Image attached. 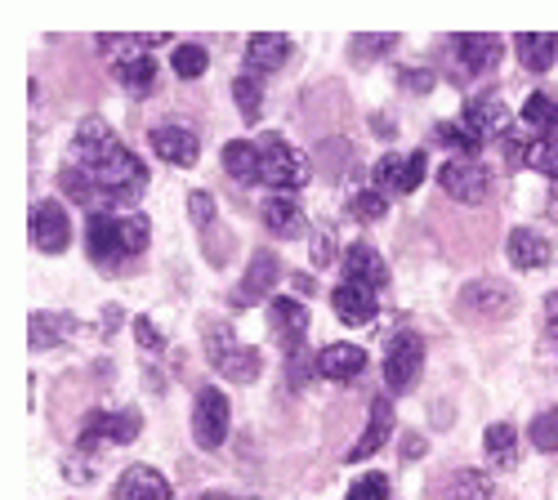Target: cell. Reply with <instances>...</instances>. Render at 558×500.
Listing matches in <instances>:
<instances>
[{
  "instance_id": "15",
  "label": "cell",
  "mask_w": 558,
  "mask_h": 500,
  "mask_svg": "<svg viewBox=\"0 0 558 500\" xmlns=\"http://www.w3.org/2000/svg\"><path fill=\"white\" fill-rule=\"evenodd\" d=\"M331 308L340 313L344 327H371V322H376V313H380V300H376V291L344 282V286L331 291Z\"/></svg>"
},
{
  "instance_id": "41",
  "label": "cell",
  "mask_w": 558,
  "mask_h": 500,
  "mask_svg": "<svg viewBox=\"0 0 558 500\" xmlns=\"http://www.w3.org/2000/svg\"><path fill=\"white\" fill-rule=\"evenodd\" d=\"M134 336L144 349H161V331L153 327V317H134Z\"/></svg>"
},
{
  "instance_id": "20",
  "label": "cell",
  "mask_w": 558,
  "mask_h": 500,
  "mask_svg": "<svg viewBox=\"0 0 558 500\" xmlns=\"http://www.w3.org/2000/svg\"><path fill=\"white\" fill-rule=\"evenodd\" d=\"M268 322H272L277 340H282L291 353H300V340H304V331H308V308H304V304H295L291 295H277V300L268 304Z\"/></svg>"
},
{
  "instance_id": "21",
  "label": "cell",
  "mask_w": 558,
  "mask_h": 500,
  "mask_svg": "<svg viewBox=\"0 0 558 500\" xmlns=\"http://www.w3.org/2000/svg\"><path fill=\"white\" fill-rule=\"evenodd\" d=\"M505 255H509V264H514V268L536 272V268H545L554 259V246L536 229H514V233H509V242H505Z\"/></svg>"
},
{
  "instance_id": "23",
  "label": "cell",
  "mask_w": 558,
  "mask_h": 500,
  "mask_svg": "<svg viewBox=\"0 0 558 500\" xmlns=\"http://www.w3.org/2000/svg\"><path fill=\"white\" fill-rule=\"evenodd\" d=\"M460 308H474L478 317H505L514 308V291L500 282H470L460 291Z\"/></svg>"
},
{
  "instance_id": "13",
  "label": "cell",
  "mask_w": 558,
  "mask_h": 500,
  "mask_svg": "<svg viewBox=\"0 0 558 500\" xmlns=\"http://www.w3.org/2000/svg\"><path fill=\"white\" fill-rule=\"evenodd\" d=\"M344 282L366 286V291H380V286L389 282V268H385L380 251H376V246H366V242L349 246V251H344Z\"/></svg>"
},
{
  "instance_id": "11",
  "label": "cell",
  "mask_w": 558,
  "mask_h": 500,
  "mask_svg": "<svg viewBox=\"0 0 558 500\" xmlns=\"http://www.w3.org/2000/svg\"><path fill=\"white\" fill-rule=\"evenodd\" d=\"M272 286H277V255H272V251H255V255H251V268H246V278L238 282V291H232V308H251V304H259Z\"/></svg>"
},
{
  "instance_id": "46",
  "label": "cell",
  "mask_w": 558,
  "mask_h": 500,
  "mask_svg": "<svg viewBox=\"0 0 558 500\" xmlns=\"http://www.w3.org/2000/svg\"><path fill=\"white\" fill-rule=\"evenodd\" d=\"M549 206H554V215H558V188H554V197H549Z\"/></svg>"
},
{
  "instance_id": "5",
  "label": "cell",
  "mask_w": 558,
  "mask_h": 500,
  "mask_svg": "<svg viewBox=\"0 0 558 500\" xmlns=\"http://www.w3.org/2000/svg\"><path fill=\"white\" fill-rule=\"evenodd\" d=\"M438 184H442V193L456 197L460 206H478V202H487V193H492V174H487V166H483L478 157H456V161H447V166L438 170Z\"/></svg>"
},
{
  "instance_id": "33",
  "label": "cell",
  "mask_w": 558,
  "mask_h": 500,
  "mask_svg": "<svg viewBox=\"0 0 558 500\" xmlns=\"http://www.w3.org/2000/svg\"><path fill=\"white\" fill-rule=\"evenodd\" d=\"M523 121L532 125V130H545V134H554L558 130V99H549V95H527V103H523Z\"/></svg>"
},
{
  "instance_id": "19",
  "label": "cell",
  "mask_w": 558,
  "mask_h": 500,
  "mask_svg": "<svg viewBox=\"0 0 558 500\" xmlns=\"http://www.w3.org/2000/svg\"><path fill=\"white\" fill-rule=\"evenodd\" d=\"M259 215H264V229L272 237H300L304 233V206L295 202V193H272L259 206Z\"/></svg>"
},
{
  "instance_id": "26",
  "label": "cell",
  "mask_w": 558,
  "mask_h": 500,
  "mask_svg": "<svg viewBox=\"0 0 558 500\" xmlns=\"http://www.w3.org/2000/svg\"><path fill=\"white\" fill-rule=\"evenodd\" d=\"M487 461H492V469H514L519 465V434H514V425H505V420L487 425Z\"/></svg>"
},
{
  "instance_id": "36",
  "label": "cell",
  "mask_w": 558,
  "mask_h": 500,
  "mask_svg": "<svg viewBox=\"0 0 558 500\" xmlns=\"http://www.w3.org/2000/svg\"><path fill=\"white\" fill-rule=\"evenodd\" d=\"M527 166L541 170L545 179H558V134H541L527 153Z\"/></svg>"
},
{
  "instance_id": "39",
  "label": "cell",
  "mask_w": 558,
  "mask_h": 500,
  "mask_svg": "<svg viewBox=\"0 0 558 500\" xmlns=\"http://www.w3.org/2000/svg\"><path fill=\"white\" fill-rule=\"evenodd\" d=\"M349 500H389V478L385 474H366L349 487Z\"/></svg>"
},
{
  "instance_id": "43",
  "label": "cell",
  "mask_w": 558,
  "mask_h": 500,
  "mask_svg": "<svg viewBox=\"0 0 558 500\" xmlns=\"http://www.w3.org/2000/svg\"><path fill=\"white\" fill-rule=\"evenodd\" d=\"M331 259H336V237L322 233V237L313 242V264H331Z\"/></svg>"
},
{
  "instance_id": "29",
  "label": "cell",
  "mask_w": 558,
  "mask_h": 500,
  "mask_svg": "<svg viewBox=\"0 0 558 500\" xmlns=\"http://www.w3.org/2000/svg\"><path fill=\"white\" fill-rule=\"evenodd\" d=\"M223 170L238 179V184H259V153H255V144H246V139L223 144Z\"/></svg>"
},
{
  "instance_id": "25",
  "label": "cell",
  "mask_w": 558,
  "mask_h": 500,
  "mask_svg": "<svg viewBox=\"0 0 558 500\" xmlns=\"http://www.w3.org/2000/svg\"><path fill=\"white\" fill-rule=\"evenodd\" d=\"M514 54H519V63L527 72H549L554 59H558V36H549V32H523L514 40Z\"/></svg>"
},
{
  "instance_id": "24",
  "label": "cell",
  "mask_w": 558,
  "mask_h": 500,
  "mask_svg": "<svg viewBox=\"0 0 558 500\" xmlns=\"http://www.w3.org/2000/svg\"><path fill=\"white\" fill-rule=\"evenodd\" d=\"M460 121L470 125V130H478L483 139H487V134H505V130H509V112H505L500 95H478V99H470V103H464V112H460Z\"/></svg>"
},
{
  "instance_id": "12",
  "label": "cell",
  "mask_w": 558,
  "mask_h": 500,
  "mask_svg": "<svg viewBox=\"0 0 558 500\" xmlns=\"http://www.w3.org/2000/svg\"><path fill=\"white\" fill-rule=\"evenodd\" d=\"M287 59H291V36H282V32H259L246 40V72L259 81L268 72H277Z\"/></svg>"
},
{
  "instance_id": "8",
  "label": "cell",
  "mask_w": 558,
  "mask_h": 500,
  "mask_svg": "<svg viewBox=\"0 0 558 500\" xmlns=\"http://www.w3.org/2000/svg\"><path fill=\"white\" fill-rule=\"evenodd\" d=\"M27 233H32V246L45 251V255H63L68 242H72V223L63 215L59 202H36L32 206V219H27Z\"/></svg>"
},
{
  "instance_id": "44",
  "label": "cell",
  "mask_w": 558,
  "mask_h": 500,
  "mask_svg": "<svg viewBox=\"0 0 558 500\" xmlns=\"http://www.w3.org/2000/svg\"><path fill=\"white\" fill-rule=\"evenodd\" d=\"M545 331L558 340V291H554V295H545Z\"/></svg>"
},
{
  "instance_id": "31",
  "label": "cell",
  "mask_w": 558,
  "mask_h": 500,
  "mask_svg": "<svg viewBox=\"0 0 558 500\" xmlns=\"http://www.w3.org/2000/svg\"><path fill=\"white\" fill-rule=\"evenodd\" d=\"M232 99H238L242 121H246V125H255V121H259V112H264V81H259V76H251V72H242L238 81H232Z\"/></svg>"
},
{
  "instance_id": "9",
  "label": "cell",
  "mask_w": 558,
  "mask_h": 500,
  "mask_svg": "<svg viewBox=\"0 0 558 500\" xmlns=\"http://www.w3.org/2000/svg\"><path fill=\"white\" fill-rule=\"evenodd\" d=\"M425 166H429V161H425V153H407V157L389 153V157H380V161H376L371 179H376V188H380V193H398V197H407V193L421 188Z\"/></svg>"
},
{
  "instance_id": "16",
  "label": "cell",
  "mask_w": 558,
  "mask_h": 500,
  "mask_svg": "<svg viewBox=\"0 0 558 500\" xmlns=\"http://www.w3.org/2000/svg\"><path fill=\"white\" fill-rule=\"evenodd\" d=\"M317 376H327V380H336V385H349V380H357L362 376V367H366V349H357V344H327L317 353Z\"/></svg>"
},
{
  "instance_id": "27",
  "label": "cell",
  "mask_w": 558,
  "mask_h": 500,
  "mask_svg": "<svg viewBox=\"0 0 558 500\" xmlns=\"http://www.w3.org/2000/svg\"><path fill=\"white\" fill-rule=\"evenodd\" d=\"M112 72H117V81L130 89V95H153V89H157V59H153V54L125 59V63H117Z\"/></svg>"
},
{
  "instance_id": "40",
  "label": "cell",
  "mask_w": 558,
  "mask_h": 500,
  "mask_svg": "<svg viewBox=\"0 0 558 500\" xmlns=\"http://www.w3.org/2000/svg\"><path fill=\"white\" fill-rule=\"evenodd\" d=\"M189 215L197 229H210V219H215V197L210 193H189Z\"/></svg>"
},
{
  "instance_id": "14",
  "label": "cell",
  "mask_w": 558,
  "mask_h": 500,
  "mask_svg": "<svg viewBox=\"0 0 558 500\" xmlns=\"http://www.w3.org/2000/svg\"><path fill=\"white\" fill-rule=\"evenodd\" d=\"M153 153H157L161 161L179 166V170L197 166V157H202L197 134H193V130H183V125H157V130H153Z\"/></svg>"
},
{
  "instance_id": "1",
  "label": "cell",
  "mask_w": 558,
  "mask_h": 500,
  "mask_svg": "<svg viewBox=\"0 0 558 500\" xmlns=\"http://www.w3.org/2000/svg\"><path fill=\"white\" fill-rule=\"evenodd\" d=\"M72 170L85 174V184L95 188L99 202H134L148 188V166L138 161L99 117L81 121L76 139H72Z\"/></svg>"
},
{
  "instance_id": "2",
  "label": "cell",
  "mask_w": 558,
  "mask_h": 500,
  "mask_svg": "<svg viewBox=\"0 0 558 500\" xmlns=\"http://www.w3.org/2000/svg\"><path fill=\"white\" fill-rule=\"evenodd\" d=\"M148 219L144 215H112V210H95L85 223V246H89V259L99 268H117L121 259L138 255L148 246Z\"/></svg>"
},
{
  "instance_id": "4",
  "label": "cell",
  "mask_w": 558,
  "mask_h": 500,
  "mask_svg": "<svg viewBox=\"0 0 558 500\" xmlns=\"http://www.w3.org/2000/svg\"><path fill=\"white\" fill-rule=\"evenodd\" d=\"M206 357H210V367L223 380H232V385H251L264 371V353L251 349V344H242L228 327H210L206 331Z\"/></svg>"
},
{
  "instance_id": "38",
  "label": "cell",
  "mask_w": 558,
  "mask_h": 500,
  "mask_svg": "<svg viewBox=\"0 0 558 500\" xmlns=\"http://www.w3.org/2000/svg\"><path fill=\"white\" fill-rule=\"evenodd\" d=\"M532 442L541 451H558V406H549V412H541L532 420Z\"/></svg>"
},
{
  "instance_id": "10",
  "label": "cell",
  "mask_w": 558,
  "mask_h": 500,
  "mask_svg": "<svg viewBox=\"0 0 558 500\" xmlns=\"http://www.w3.org/2000/svg\"><path fill=\"white\" fill-rule=\"evenodd\" d=\"M138 429H144V420H138V412H89L85 425H81V447L89 442H134Z\"/></svg>"
},
{
  "instance_id": "30",
  "label": "cell",
  "mask_w": 558,
  "mask_h": 500,
  "mask_svg": "<svg viewBox=\"0 0 558 500\" xmlns=\"http://www.w3.org/2000/svg\"><path fill=\"white\" fill-rule=\"evenodd\" d=\"M438 500H492V483L474 469H460L438 487Z\"/></svg>"
},
{
  "instance_id": "3",
  "label": "cell",
  "mask_w": 558,
  "mask_h": 500,
  "mask_svg": "<svg viewBox=\"0 0 558 500\" xmlns=\"http://www.w3.org/2000/svg\"><path fill=\"white\" fill-rule=\"evenodd\" d=\"M255 153H259V184L277 193H300L308 184V157L295 153L282 134H259Z\"/></svg>"
},
{
  "instance_id": "7",
  "label": "cell",
  "mask_w": 558,
  "mask_h": 500,
  "mask_svg": "<svg viewBox=\"0 0 558 500\" xmlns=\"http://www.w3.org/2000/svg\"><path fill=\"white\" fill-rule=\"evenodd\" d=\"M421 367H425V344H421V336H411V331L393 336V340H389V353H385V385H389L393 393H407L415 380H421Z\"/></svg>"
},
{
  "instance_id": "6",
  "label": "cell",
  "mask_w": 558,
  "mask_h": 500,
  "mask_svg": "<svg viewBox=\"0 0 558 500\" xmlns=\"http://www.w3.org/2000/svg\"><path fill=\"white\" fill-rule=\"evenodd\" d=\"M228 398L215 389V385H202L197 389V402H193V438H197V447L202 451H215V447H223V438H228Z\"/></svg>"
},
{
  "instance_id": "32",
  "label": "cell",
  "mask_w": 558,
  "mask_h": 500,
  "mask_svg": "<svg viewBox=\"0 0 558 500\" xmlns=\"http://www.w3.org/2000/svg\"><path fill=\"white\" fill-rule=\"evenodd\" d=\"M434 139H438V144H447V148H456L460 157H478V148H483V134H478V130H470L464 121H438Z\"/></svg>"
},
{
  "instance_id": "42",
  "label": "cell",
  "mask_w": 558,
  "mask_h": 500,
  "mask_svg": "<svg viewBox=\"0 0 558 500\" xmlns=\"http://www.w3.org/2000/svg\"><path fill=\"white\" fill-rule=\"evenodd\" d=\"M398 85H407V89H429V85H434V76H429L425 68H407V72L398 76Z\"/></svg>"
},
{
  "instance_id": "37",
  "label": "cell",
  "mask_w": 558,
  "mask_h": 500,
  "mask_svg": "<svg viewBox=\"0 0 558 500\" xmlns=\"http://www.w3.org/2000/svg\"><path fill=\"white\" fill-rule=\"evenodd\" d=\"M349 210H353V219H362V223H376V219H385L389 197H385L380 188H362V193L349 202Z\"/></svg>"
},
{
  "instance_id": "18",
  "label": "cell",
  "mask_w": 558,
  "mask_h": 500,
  "mask_svg": "<svg viewBox=\"0 0 558 500\" xmlns=\"http://www.w3.org/2000/svg\"><path fill=\"white\" fill-rule=\"evenodd\" d=\"M505 54V40L500 36H487V32H474V36H456V63L464 72H492Z\"/></svg>"
},
{
  "instance_id": "45",
  "label": "cell",
  "mask_w": 558,
  "mask_h": 500,
  "mask_svg": "<svg viewBox=\"0 0 558 500\" xmlns=\"http://www.w3.org/2000/svg\"><path fill=\"white\" fill-rule=\"evenodd\" d=\"M206 500H246V496H223V491H210Z\"/></svg>"
},
{
  "instance_id": "34",
  "label": "cell",
  "mask_w": 558,
  "mask_h": 500,
  "mask_svg": "<svg viewBox=\"0 0 558 500\" xmlns=\"http://www.w3.org/2000/svg\"><path fill=\"white\" fill-rule=\"evenodd\" d=\"M393 45H398L393 32H380V36H353V40H349V59H353V63H362V59H385Z\"/></svg>"
},
{
  "instance_id": "22",
  "label": "cell",
  "mask_w": 558,
  "mask_h": 500,
  "mask_svg": "<svg viewBox=\"0 0 558 500\" xmlns=\"http://www.w3.org/2000/svg\"><path fill=\"white\" fill-rule=\"evenodd\" d=\"M117 500H170V483L153 465H130L117 483Z\"/></svg>"
},
{
  "instance_id": "35",
  "label": "cell",
  "mask_w": 558,
  "mask_h": 500,
  "mask_svg": "<svg viewBox=\"0 0 558 500\" xmlns=\"http://www.w3.org/2000/svg\"><path fill=\"white\" fill-rule=\"evenodd\" d=\"M170 63H174V72H179L183 81H197V76L206 72L210 54L202 50V45H174V54H170Z\"/></svg>"
},
{
  "instance_id": "17",
  "label": "cell",
  "mask_w": 558,
  "mask_h": 500,
  "mask_svg": "<svg viewBox=\"0 0 558 500\" xmlns=\"http://www.w3.org/2000/svg\"><path fill=\"white\" fill-rule=\"evenodd\" d=\"M389 434H393V406H389V398H376V402H371V425L349 447V465H362L366 456H376V451L389 442Z\"/></svg>"
},
{
  "instance_id": "28",
  "label": "cell",
  "mask_w": 558,
  "mask_h": 500,
  "mask_svg": "<svg viewBox=\"0 0 558 500\" xmlns=\"http://www.w3.org/2000/svg\"><path fill=\"white\" fill-rule=\"evenodd\" d=\"M76 331L68 313H32V349H54Z\"/></svg>"
}]
</instances>
